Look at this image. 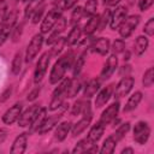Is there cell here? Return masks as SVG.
Returning a JSON list of instances; mask_svg holds the SVG:
<instances>
[{
  "label": "cell",
  "mask_w": 154,
  "mask_h": 154,
  "mask_svg": "<svg viewBox=\"0 0 154 154\" xmlns=\"http://www.w3.org/2000/svg\"><path fill=\"white\" fill-rule=\"evenodd\" d=\"M96 7H97V0H88L83 7V12L84 16H93L96 13Z\"/></svg>",
  "instance_id": "35"
},
{
  "label": "cell",
  "mask_w": 154,
  "mask_h": 154,
  "mask_svg": "<svg viewBox=\"0 0 154 154\" xmlns=\"http://www.w3.org/2000/svg\"><path fill=\"white\" fill-rule=\"evenodd\" d=\"M84 63H85V52L82 53V54L77 58V60H76V63H75V65H73V76H78V75H79L82 67L84 66Z\"/></svg>",
  "instance_id": "40"
},
{
  "label": "cell",
  "mask_w": 154,
  "mask_h": 154,
  "mask_svg": "<svg viewBox=\"0 0 154 154\" xmlns=\"http://www.w3.org/2000/svg\"><path fill=\"white\" fill-rule=\"evenodd\" d=\"M153 4V0H138V7L141 11L148 10Z\"/></svg>",
  "instance_id": "46"
},
{
  "label": "cell",
  "mask_w": 154,
  "mask_h": 154,
  "mask_svg": "<svg viewBox=\"0 0 154 154\" xmlns=\"http://www.w3.org/2000/svg\"><path fill=\"white\" fill-rule=\"evenodd\" d=\"M64 112H65V108L60 112V113H58V114H53L52 117H46V119H45V122L42 123V125H41V128L38 129V134H46V132H48V131H51L57 124H58V122L60 120V118L63 117V114H64Z\"/></svg>",
  "instance_id": "18"
},
{
  "label": "cell",
  "mask_w": 154,
  "mask_h": 154,
  "mask_svg": "<svg viewBox=\"0 0 154 154\" xmlns=\"http://www.w3.org/2000/svg\"><path fill=\"white\" fill-rule=\"evenodd\" d=\"M82 118L72 126V135L73 136H78L81 135L89 125H90V122L93 119V112H91V107H90V102L87 101L83 106V109H82Z\"/></svg>",
  "instance_id": "2"
},
{
  "label": "cell",
  "mask_w": 154,
  "mask_h": 154,
  "mask_svg": "<svg viewBox=\"0 0 154 154\" xmlns=\"http://www.w3.org/2000/svg\"><path fill=\"white\" fill-rule=\"evenodd\" d=\"M71 129H72V124H71L70 122H63V123H60V124L57 126L55 132H54L55 140L59 141V142L64 141Z\"/></svg>",
  "instance_id": "23"
},
{
  "label": "cell",
  "mask_w": 154,
  "mask_h": 154,
  "mask_svg": "<svg viewBox=\"0 0 154 154\" xmlns=\"http://www.w3.org/2000/svg\"><path fill=\"white\" fill-rule=\"evenodd\" d=\"M16 22H17V11L12 10L10 13H7V16L5 17V19L0 26V46H2L6 42L10 34L13 31Z\"/></svg>",
  "instance_id": "3"
},
{
  "label": "cell",
  "mask_w": 154,
  "mask_h": 154,
  "mask_svg": "<svg viewBox=\"0 0 154 154\" xmlns=\"http://www.w3.org/2000/svg\"><path fill=\"white\" fill-rule=\"evenodd\" d=\"M103 131H105V125H103V124H101L100 122H97L95 125H93V126L90 128L89 134H88V136H87V137H88L90 141H93L94 143H96V142L101 138V136H102Z\"/></svg>",
  "instance_id": "27"
},
{
  "label": "cell",
  "mask_w": 154,
  "mask_h": 154,
  "mask_svg": "<svg viewBox=\"0 0 154 154\" xmlns=\"http://www.w3.org/2000/svg\"><path fill=\"white\" fill-rule=\"evenodd\" d=\"M79 0H64V10L72 8Z\"/></svg>",
  "instance_id": "49"
},
{
  "label": "cell",
  "mask_w": 154,
  "mask_h": 154,
  "mask_svg": "<svg viewBox=\"0 0 154 154\" xmlns=\"http://www.w3.org/2000/svg\"><path fill=\"white\" fill-rule=\"evenodd\" d=\"M82 31H83V30H82V28H81L78 24L72 25L71 31L69 32L67 37H65L66 45H67V46H73V45H76V43L79 41V38H81Z\"/></svg>",
  "instance_id": "26"
},
{
  "label": "cell",
  "mask_w": 154,
  "mask_h": 154,
  "mask_svg": "<svg viewBox=\"0 0 154 154\" xmlns=\"http://www.w3.org/2000/svg\"><path fill=\"white\" fill-rule=\"evenodd\" d=\"M90 48L94 52H96V53H99L101 55H106L108 53L109 48H111L109 47V40L106 38V37H99L97 40L91 41Z\"/></svg>",
  "instance_id": "20"
},
{
  "label": "cell",
  "mask_w": 154,
  "mask_h": 154,
  "mask_svg": "<svg viewBox=\"0 0 154 154\" xmlns=\"http://www.w3.org/2000/svg\"><path fill=\"white\" fill-rule=\"evenodd\" d=\"M118 141L113 137V135H109L105 141H103V144L100 149V153L101 154H112L114 152V148L117 146Z\"/></svg>",
  "instance_id": "29"
},
{
  "label": "cell",
  "mask_w": 154,
  "mask_h": 154,
  "mask_svg": "<svg viewBox=\"0 0 154 154\" xmlns=\"http://www.w3.org/2000/svg\"><path fill=\"white\" fill-rule=\"evenodd\" d=\"M128 17V8L125 6H118L116 11L111 14V20H109V26L116 30L119 28V25L124 22V19Z\"/></svg>",
  "instance_id": "15"
},
{
  "label": "cell",
  "mask_w": 154,
  "mask_h": 154,
  "mask_svg": "<svg viewBox=\"0 0 154 154\" xmlns=\"http://www.w3.org/2000/svg\"><path fill=\"white\" fill-rule=\"evenodd\" d=\"M138 23H140V17L138 16H135V14L128 16L124 19V22L118 28L119 29V35L123 38H128L132 34V31L136 29V26L138 25Z\"/></svg>",
  "instance_id": "8"
},
{
  "label": "cell",
  "mask_w": 154,
  "mask_h": 154,
  "mask_svg": "<svg viewBox=\"0 0 154 154\" xmlns=\"http://www.w3.org/2000/svg\"><path fill=\"white\" fill-rule=\"evenodd\" d=\"M144 34L148 36H152L154 34V18H149L148 22L144 24V29H143Z\"/></svg>",
  "instance_id": "43"
},
{
  "label": "cell",
  "mask_w": 154,
  "mask_h": 154,
  "mask_svg": "<svg viewBox=\"0 0 154 154\" xmlns=\"http://www.w3.org/2000/svg\"><path fill=\"white\" fill-rule=\"evenodd\" d=\"M83 106H84V102H83L82 100H77V101L73 103V106H72L71 114H72V116H78L79 113H82Z\"/></svg>",
  "instance_id": "44"
},
{
  "label": "cell",
  "mask_w": 154,
  "mask_h": 154,
  "mask_svg": "<svg viewBox=\"0 0 154 154\" xmlns=\"http://www.w3.org/2000/svg\"><path fill=\"white\" fill-rule=\"evenodd\" d=\"M40 107H41V106H38V105H32V106H30L28 109H25L24 112H22L20 116H19V118H18V120H17V122H18V125L22 126V128L29 126V125L31 124V122L34 120L36 113L38 112Z\"/></svg>",
  "instance_id": "12"
},
{
  "label": "cell",
  "mask_w": 154,
  "mask_h": 154,
  "mask_svg": "<svg viewBox=\"0 0 154 154\" xmlns=\"http://www.w3.org/2000/svg\"><path fill=\"white\" fill-rule=\"evenodd\" d=\"M53 5L57 8L64 10V0H53Z\"/></svg>",
  "instance_id": "50"
},
{
  "label": "cell",
  "mask_w": 154,
  "mask_h": 154,
  "mask_svg": "<svg viewBox=\"0 0 154 154\" xmlns=\"http://www.w3.org/2000/svg\"><path fill=\"white\" fill-rule=\"evenodd\" d=\"M150 136V128L147 122H138L134 128V140L138 144H146Z\"/></svg>",
  "instance_id": "6"
},
{
  "label": "cell",
  "mask_w": 154,
  "mask_h": 154,
  "mask_svg": "<svg viewBox=\"0 0 154 154\" xmlns=\"http://www.w3.org/2000/svg\"><path fill=\"white\" fill-rule=\"evenodd\" d=\"M43 12H45V4H43V5H41L38 8H36V10L34 11V13L31 14L32 23H37L38 20H41V17H42Z\"/></svg>",
  "instance_id": "42"
},
{
  "label": "cell",
  "mask_w": 154,
  "mask_h": 154,
  "mask_svg": "<svg viewBox=\"0 0 154 154\" xmlns=\"http://www.w3.org/2000/svg\"><path fill=\"white\" fill-rule=\"evenodd\" d=\"M22 61H23V55H22V52H17L13 60H12V64H11V71L13 75H18L20 72V69H22Z\"/></svg>",
  "instance_id": "32"
},
{
  "label": "cell",
  "mask_w": 154,
  "mask_h": 154,
  "mask_svg": "<svg viewBox=\"0 0 154 154\" xmlns=\"http://www.w3.org/2000/svg\"><path fill=\"white\" fill-rule=\"evenodd\" d=\"M120 2V0H103V4L107 6H116Z\"/></svg>",
  "instance_id": "51"
},
{
  "label": "cell",
  "mask_w": 154,
  "mask_h": 154,
  "mask_svg": "<svg viewBox=\"0 0 154 154\" xmlns=\"http://www.w3.org/2000/svg\"><path fill=\"white\" fill-rule=\"evenodd\" d=\"M111 14H112V12H111L108 8H106V10L103 11L102 16H100V23H99V28H97L100 31L103 30V29L107 26V24L109 23V20H111Z\"/></svg>",
  "instance_id": "39"
},
{
  "label": "cell",
  "mask_w": 154,
  "mask_h": 154,
  "mask_svg": "<svg viewBox=\"0 0 154 154\" xmlns=\"http://www.w3.org/2000/svg\"><path fill=\"white\" fill-rule=\"evenodd\" d=\"M61 12L63 10L60 8H57V7H53L42 19V23H41V34H48L49 31H52L53 26L55 25V23L58 22V19L61 17Z\"/></svg>",
  "instance_id": "5"
},
{
  "label": "cell",
  "mask_w": 154,
  "mask_h": 154,
  "mask_svg": "<svg viewBox=\"0 0 154 154\" xmlns=\"http://www.w3.org/2000/svg\"><path fill=\"white\" fill-rule=\"evenodd\" d=\"M38 93H40V87H36L35 89H32V90L29 93V95H28V100H29V101L35 100V99L38 96Z\"/></svg>",
  "instance_id": "48"
},
{
  "label": "cell",
  "mask_w": 154,
  "mask_h": 154,
  "mask_svg": "<svg viewBox=\"0 0 154 154\" xmlns=\"http://www.w3.org/2000/svg\"><path fill=\"white\" fill-rule=\"evenodd\" d=\"M65 46H66L65 37H59V38L53 43V48H52V51H51V57H53V58H54V57H58Z\"/></svg>",
  "instance_id": "33"
},
{
  "label": "cell",
  "mask_w": 154,
  "mask_h": 154,
  "mask_svg": "<svg viewBox=\"0 0 154 154\" xmlns=\"http://www.w3.org/2000/svg\"><path fill=\"white\" fill-rule=\"evenodd\" d=\"M11 93H12V87L10 85V87H7L6 89H5V91L0 95V102H5L8 97H10V95H11Z\"/></svg>",
  "instance_id": "47"
},
{
  "label": "cell",
  "mask_w": 154,
  "mask_h": 154,
  "mask_svg": "<svg viewBox=\"0 0 154 154\" xmlns=\"http://www.w3.org/2000/svg\"><path fill=\"white\" fill-rule=\"evenodd\" d=\"M7 16V2L5 0H0V26Z\"/></svg>",
  "instance_id": "45"
},
{
  "label": "cell",
  "mask_w": 154,
  "mask_h": 154,
  "mask_svg": "<svg viewBox=\"0 0 154 154\" xmlns=\"http://www.w3.org/2000/svg\"><path fill=\"white\" fill-rule=\"evenodd\" d=\"M129 130H130V123H128V122H126V123L122 124V125L116 130V132H114V134H112V135H113V137L119 142V141L125 136V134H126Z\"/></svg>",
  "instance_id": "38"
},
{
  "label": "cell",
  "mask_w": 154,
  "mask_h": 154,
  "mask_svg": "<svg viewBox=\"0 0 154 154\" xmlns=\"http://www.w3.org/2000/svg\"><path fill=\"white\" fill-rule=\"evenodd\" d=\"M23 2H29V1H31V0H22Z\"/></svg>",
  "instance_id": "54"
},
{
  "label": "cell",
  "mask_w": 154,
  "mask_h": 154,
  "mask_svg": "<svg viewBox=\"0 0 154 154\" xmlns=\"http://www.w3.org/2000/svg\"><path fill=\"white\" fill-rule=\"evenodd\" d=\"M84 16V12H83V7L81 6H76L73 10H72V13H71V17H70V24L71 25H75L77 24L81 18Z\"/></svg>",
  "instance_id": "34"
},
{
  "label": "cell",
  "mask_w": 154,
  "mask_h": 154,
  "mask_svg": "<svg viewBox=\"0 0 154 154\" xmlns=\"http://www.w3.org/2000/svg\"><path fill=\"white\" fill-rule=\"evenodd\" d=\"M134 83H135L134 77H131V76H124L119 81V83L117 84V87H116L114 97L116 99H119V97H123V96L128 95L130 93V90L132 89Z\"/></svg>",
  "instance_id": "10"
},
{
  "label": "cell",
  "mask_w": 154,
  "mask_h": 154,
  "mask_svg": "<svg viewBox=\"0 0 154 154\" xmlns=\"http://www.w3.org/2000/svg\"><path fill=\"white\" fill-rule=\"evenodd\" d=\"M99 23H100V14L95 13V14L90 16L89 19H88V22H87V24H85L84 28H83V32H84L87 36L93 35V34L97 30Z\"/></svg>",
  "instance_id": "22"
},
{
  "label": "cell",
  "mask_w": 154,
  "mask_h": 154,
  "mask_svg": "<svg viewBox=\"0 0 154 154\" xmlns=\"http://www.w3.org/2000/svg\"><path fill=\"white\" fill-rule=\"evenodd\" d=\"M46 114H47V109L45 107H40L38 112L36 113L34 120L31 122V124L29 125L30 126V132H35V131H38V129L41 128L42 123L45 122L46 119Z\"/></svg>",
  "instance_id": "24"
},
{
  "label": "cell",
  "mask_w": 154,
  "mask_h": 154,
  "mask_svg": "<svg viewBox=\"0 0 154 154\" xmlns=\"http://www.w3.org/2000/svg\"><path fill=\"white\" fill-rule=\"evenodd\" d=\"M153 83H154V70H153V67H149L143 75L142 84H143V87L149 88L153 85Z\"/></svg>",
  "instance_id": "36"
},
{
  "label": "cell",
  "mask_w": 154,
  "mask_h": 154,
  "mask_svg": "<svg viewBox=\"0 0 154 154\" xmlns=\"http://www.w3.org/2000/svg\"><path fill=\"white\" fill-rule=\"evenodd\" d=\"M70 81H71V79L65 78L64 81H61V83L59 84V87L54 90V93H53V95H52L51 103H49V109H51V111H54V109L59 108V107L63 105V102H64V100H65V97H66L67 87H69V84H70Z\"/></svg>",
  "instance_id": "4"
},
{
  "label": "cell",
  "mask_w": 154,
  "mask_h": 154,
  "mask_svg": "<svg viewBox=\"0 0 154 154\" xmlns=\"http://www.w3.org/2000/svg\"><path fill=\"white\" fill-rule=\"evenodd\" d=\"M73 53L72 52H67L66 54H64L61 58H59L57 60V63L53 65L52 70H51V73H49V82L52 84H57L58 82H60L67 69L72 65V61H73Z\"/></svg>",
  "instance_id": "1"
},
{
  "label": "cell",
  "mask_w": 154,
  "mask_h": 154,
  "mask_svg": "<svg viewBox=\"0 0 154 154\" xmlns=\"http://www.w3.org/2000/svg\"><path fill=\"white\" fill-rule=\"evenodd\" d=\"M117 66H118L117 54H111L107 58V60H106V63H105V65H103V67L101 70V73H100L101 79H108L113 75V72L116 71Z\"/></svg>",
  "instance_id": "14"
},
{
  "label": "cell",
  "mask_w": 154,
  "mask_h": 154,
  "mask_svg": "<svg viewBox=\"0 0 154 154\" xmlns=\"http://www.w3.org/2000/svg\"><path fill=\"white\" fill-rule=\"evenodd\" d=\"M112 91H113V85H107L106 88L100 90L99 94L96 95V99H95V106L97 108H100L103 105H106L112 96Z\"/></svg>",
  "instance_id": "21"
},
{
  "label": "cell",
  "mask_w": 154,
  "mask_h": 154,
  "mask_svg": "<svg viewBox=\"0 0 154 154\" xmlns=\"http://www.w3.org/2000/svg\"><path fill=\"white\" fill-rule=\"evenodd\" d=\"M142 100V93L141 91H135L126 101L125 103V107H124V111L125 112H130V111H134L141 102Z\"/></svg>",
  "instance_id": "28"
},
{
  "label": "cell",
  "mask_w": 154,
  "mask_h": 154,
  "mask_svg": "<svg viewBox=\"0 0 154 154\" xmlns=\"http://www.w3.org/2000/svg\"><path fill=\"white\" fill-rule=\"evenodd\" d=\"M122 154H134V149L132 148H124L123 150H122Z\"/></svg>",
  "instance_id": "53"
},
{
  "label": "cell",
  "mask_w": 154,
  "mask_h": 154,
  "mask_svg": "<svg viewBox=\"0 0 154 154\" xmlns=\"http://www.w3.org/2000/svg\"><path fill=\"white\" fill-rule=\"evenodd\" d=\"M43 4H45V0H31V1H29L28 6H26V10H25V17H31L34 11Z\"/></svg>",
  "instance_id": "37"
},
{
  "label": "cell",
  "mask_w": 154,
  "mask_h": 154,
  "mask_svg": "<svg viewBox=\"0 0 154 154\" xmlns=\"http://www.w3.org/2000/svg\"><path fill=\"white\" fill-rule=\"evenodd\" d=\"M96 152H97L96 144L93 141H90L88 137L81 140L76 144V147L73 148V150H72V153H75V154L76 153H96Z\"/></svg>",
  "instance_id": "17"
},
{
  "label": "cell",
  "mask_w": 154,
  "mask_h": 154,
  "mask_svg": "<svg viewBox=\"0 0 154 154\" xmlns=\"http://www.w3.org/2000/svg\"><path fill=\"white\" fill-rule=\"evenodd\" d=\"M6 136H7V130L6 129H0V143L4 142Z\"/></svg>",
  "instance_id": "52"
},
{
  "label": "cell",
  "mask_w": 154,
  "mask_h": 154,
  "mask_svg": "<svg viewBox=\"0 0 154 154\" xmlns=\"http://www.w3.org/2000/svg\"><path fill=\"white\" fill-rule=\"evenodd\" d=\"M49 59H51V53L46 52L43 53L40 58H38V61L36 64V67H35V72H34V81L35 83H40L46 72H47V67H48V64H49Z\"/></svg>",
  "instance_id": "9"
},
{
  "label": "cell",
  "mask_w": 154,
  "mask_h": 154,
  "mask_svg": "<svg viewBox=\"0 0 154 154\" xmlns=\"http://www.w3.org/2000/svg\"><path fill=\"white\" fill-rule=\"evenodd\" d=\"M148 46H149L148 37L147 36H138L136 38V42H135V53H136V55H138V57L142 55L147 51Z\"/></svg>",
  "instance_id": "30"
},
{
  "label": "cell",
  "mask_w": 154,
  "mask_h": 154,
  "mask_svg": "<svg viewBox=\"0 0 154 154\" xmlns=\"http://www.w3.org/2000/svg\"><path fill=\"white\" fill-rule=\"evenodd\" d=\"M26 142H28V134L26 132H22L19 134L13 143H12V147H11V153H14V154H23L26 149Z\"/></svg>",
  "instance_id": "19"
},
{
  "label": "cell",
  "mask_w": 154,
  "mask_h": 154,
  "mask_svg": "<svg viewBox=\"0 0 154 154\" xmlns=\"http://www.w3.org/2000/svg\"><path fill=\"white\" fill-rule=\"evenodd\" d=\"M43 45V35L42 34H36L31 41L29 42L28 47H26V52H25V61L29 63L40 52V49L42 48Z\"/></svg>",
  "instance_id": "7"
},
{
  "label": "cell",
  "mask_w": 154,
  "mask_h": 154,
  "mask_svg": "<svg viewBox=\"0 0 154 154\" xmlns=\"http://www.w3.org/2000/svg\"><path fill=\"white\" fill-rule=\"evenodd\" d=\"M65 26H66V19L61 16V17L58 19V22L55 23V25L53 26V29H52L53 31H49L51 34H49V36H48L46 43H47V45H53V43L60 37V34L64 31Z\"/></svg>",
  "instance_id": "16"
},
{
  "label": "cell",
  "mask_w": 154,
  "mask_h": 154,
  "mask_svg": "<svg viewBox=\"0 0 154 154\" xmlns=\"http://www.w3.org/2000/svg\"><path fill=\"white\" fill-rule=\"evenodd\" d=\"M22 103L20 102H17L14 103L13 106H11L2 116V122L7 125H12L13 123H16L22 113Z\"/></svg>",
  "instance_id": "13"
},
{
  "label": "cell",
  "mask_w": 154,
  "mask_h": 154,
  "mask_svg": "<svg viewBox=\"0 0 154 154\" xmlns=\"http://www.w3.org/2000/svg\"><path fill=\"white\" fill-rule=\"evenodd\" d=\"M125 49V42L123 40H116L112 45V51H113V54H118V53H122L124 52Z\"/></svg>",
  "instance_id": "41"
},
{
  "label": "cell",
  "mask_w": 154,
  "mask_h": 154,
  "mask_svg": "<svg viewBox=\"0 0 154 154\" xmlns=\"http://www.w3.org/2000/svg\"><path fill=\"white\" fill-rule=\"evenodd\" d=\"M82 87H83V83H82V79H81L79 75L78 76H75V78L70 81V84L67 87L66 96L67 97H75L79 93V90H81Z\"/></svg>",
  "instance_id": "25"
},
{
  "label": "cell",
  "mask_w": 154,
  "mask_h": 154,
  "mask_svg": "<svg viewBox=\"0 0 154 154\" xmlns=\"http://www.w3.org/2000/svg\"><path fill=\"white\" fill-rule=\"evenodd\" d=\"M99 88H100V81L96 79V78L90 79L87 83V85L84 87V96L87 99H90L91 96H94L96 94V91L99 90Z\"/></svg>",
  "instance_id": "31"
},
{
  "label": "cell",
  "mask_w": 154,
  "mask_h": 154,
  "mask_svg": "<svg viewBox=\"0 0 154 154\" xmlns=\"http://www.w3.org/2000/svg\"><path fill=\"white\" fill-rule=\"evenodd\" d=\"M119 102L118 101H116V102H113V103H111L103 112H102V114H101V117H100V119H99V122L101 123V124H103L105 126L106 125H108L111 122H113L114 119H116V117L118 116V112H119Z\"/></svg>",
  "instance_id": "11"
}]
</instances>
